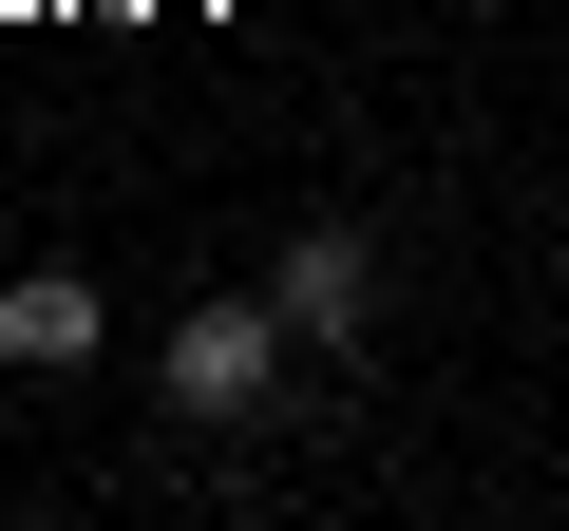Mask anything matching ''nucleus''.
I'll use <instances>...</instances> for the list:
<instances>
[{"mask_svg":"<svg viewBox=\"0 0 569 531\" xmlns=\"http://www.w3.org/2000/svg\"><path fill=\"white\" fill-rule=\"evenodd\" d=\"M284 399V304H190L171 323V418H266Z\"/></svg>","mask_w":569,"mask_h":531,"instance_id":"1","label":"nucleus"},{"mask_svg":"<svg viewBox=\"0 0 569 531\" xmlns=\"http://www.w3.org/2000/svg\"><path fill=\"white\" fill-rule=\"evenodd\" d=\"M284 323H305V342H361V304H380V247L361 228H305V247H284V285H266Z\"/></svg>","mask_w":569,"mask_h":531,"instance_id":"2","label":"nucleus"},{"mask_svg":"<svg viewBox=\"0 0 569 531\" xmlns=\"http://www.w3.org/2000/svg\"><path fill=\"white\" fill-rule=\"evenodd\" d=\"M0 342H20V361H96V285H77V266L0 285Z\"/></svg>","mask_w":569,"mask_h":531,"instance_id":"3","label":"nucleus"}]
</instances>
